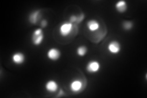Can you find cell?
<instances>
[{"mask_svg": "<svg viewBox=\"0 0 147 98\" xmlns=\"http://www.w3.org/2000/svg\"><path fill=\"white\" fill-rule=\"evenodd\" d=\"M41 18V11L35 10L33 12H31L28 16V20L30 23L33 25H36L38 23Z\"/></svg>", "mask_w": 147, "mask_h": 98, "instance_id": "cell-9", "label": "cell"}, {"mask_svg": "<svg viewBox=\"0 0 147 98\" xmlns=\"http://www.w3.org/2000/svg\"><path fill=\"white\" fill-rule=\"evenodd\" d=\"M45 89L49 93H56L59 90V85L55 80H49L45 83Z\"/></svg>", "mask_w": 147, "mask_h": 98, "instance_id": "cell-8", "label": "cell"}, {"mask_svg": "<svg viewBox=\"0 0 147 98\" xmlns=\"http://www.w3.org/2000/svg\"><path fill=\"white\" fill-rule=\"evenodd\" d=\"M108 52L112 55H117L121 50V45L118 41H111L107 46Z\"/></svg>", "mask_w": 147, "mask_h": 98, "instance_id": "cell-5", "label": "cell"}, {"mask_svg": "<svg viewBox=\"0 0 147 98\" xmlns=\"http://www.w3.org/2000/svg\"><path fill=\"white\" fill-rule=\"evenodd\" d=\"M87 29L90 32H96L99 30L100 27V23L96 19H90L86 22Z\"/></svg>", "mask_w": 147, "mask_h": 98, "instance_id": "cell-10", "label": "cell"}, {"mask_svg": "<svg viewBox=\"0 0 147 98\" xmlns=\"http://www.w3.org/2000/svg\"><path fill=\"white\" fill-rule=\"evenodd\" d=\"M115 7L116 11L119 13H125L127 10V8H128L127 3L125 1L121 0V1H117L115 3Z\"/></svg>", "mask_w": 147, "mask_h": 98, "instance_id": "cell-11", "label": "cell"}, {"mask_svg": "<svg viewBox=\"0 0 147 98\" xmlns=\"http://www.w3.org/2000/svg\"><path fill=\"white\" fill-rule=\"evenodd\" d=\"M85 14L84 13H81L80 14L77 16V21L76 24H80V23H82L84 20L85 19Z\"/></svg>", "mask_w": 147, "mask_h": 98, "instance_id": "cell-14", "label": "cell"}, {"mask_svg": "<svg viewBox=\"0 0 147 98\" xmlns=\"http://www.w3.org/2000/svg\"><path fill=\"white\" fill-rule=\"evenodd\" d=\"M12 63L15 65L20 66L24 64L26 60L25 55L21 52H17L13 53L11 57Z\"/></svg>", "mask_w": 147, "mask_h": 98, "instance_id": "cell-7", "label": "cell"}, {"mask_svg": "<svg viewBox=\"0 0 147 98\" xmlns=\"http://www.w3.org/2000/svg\"><path fill=\"white\" fill-rule=\"evenodd\" d=\"M101 68V64L98 60H90L86 64V70L90 74L98 73Z\"/></svg>", "mask_w": 147, "mask_h": 98, "instance_id": "cell-4", "label": "cell"}, {"mask_svg": "<svg viewBox=\"0 0 147 98\" xmlns=\"http://www.w3.org/2000/svg\"><path fill=\"white\" fill-rule=\"evenodd\" d=\"M61 55V51L56 47H52L49 49L47 52V58L50 61H52V62H56V61L59 59Z\"/></svg>", "mask_w": 147, "mask_h": 98, "instance_id": "cell-6", "label": "cell"}, {"mask_svg": "<svg viewBox=\"0 0 147 98\" xmlns=\"http://www.w3.org/2000/svg\"><path fill=\"white\" fill-rule=\"evenodd\" d=\"M48 25V22L46 19H43L40 22V26L41 28H45Z\"/></svg>", "mask_w": 147, "mask_h": 98, "instance_id": "cell-16", "label": "cell"}, {"mask_svg": "<svg viewBox=\"0 0 147 98\" xmlns=\"http://www.w3.org/2000/svg\"><path fill=\"white\" fill-rule=\"evenodd\" d=\"M77 21V16H76V15L71 16V17H69V22H70L71 23H73V24H74V23L76 24Z\"/></svg>", "mask_w": 147, "mask_h": 98, "instance_id": "cell-15", "label": "cell"}, {"mask_svg": "<svg viewBox=\"0 0 147 98\" xmlns=\"http://www.w3.org/2000/svg\"><path fill=\"white\" fill-rule=\"evenodd\" d=\"M64 95V92L63 91V90L60 89V90H59V92H58V96H58V97H60V96H63Z\"/></svg>", "mask_w": 147, "mask_h": 98, "instance_id": "cell-17", "label": "cell"}, {"mask_svg": "<svg viewBox=\"0 0 147 98\" xmlns=\"http://www.w3.org/2000/svg\"><path fill=\"white\" fill-rule=\"evenodd\" d=\"M84 88V82L80 79L75 78L70 82L69 89L71 91L75 94H79L81 93Z\"/></svg>", "mask_w": 147, "mask_h": 98, "instance_id": "cell-3", "label": "cell"}, {"mask_svg": "<svg viewBox=\"0 0 147 98\" xmlns=\"http://www.w3.org/2000/svg\"><path fill=\"white\" fill-rule=\"evenodd\" d=\"M45 34L42 28H39L34 30L32 33L31 36V42L34 46H39L44 40Z\"/></svg>", "mask_w": 147, "mask_h": 98, "instance_id": "cell-1", "label": "cell"}, {"mask_svg": "<svg viewBox=\"0 0 147 98\" xmlns=\"http://www.w3.org/2000/svg\"><path fill=\"white\" fill-rule=\"evenodd\" d=\"M74 24L70 22H64L59 26V32L63 38L69 36L73 31Z\"/></svg>", "mask_w": 147, "mask_h": 98, "instance_id": "cell-2", "label": "cell"}, {"mask_svg": "<svg viewBox=\"0 0 147 98\" xmlns=\"http://www.w3.org/2000/svg\"><path fill=\"white\" fill-rule=\"evenodd\" d=\"M122 27L124 30L130 31L134 27V23L130 20H125L122 23Z\"/></svg>", "mask_w": 147, "mask_h": 98, "instance_id": "cell-13", "label": "cell"}, {"mask_svg": "<svg viewBox=\"0 0 147 98\" xmlns=\"http://www.w3.org/2000/svg\"><path fill=\"white\" fill-rule=\"evenodd\" d=\"M88 48L85 45H80L76 49V54L80 57H84L88 53Z\"/></svg>", "mask_w": 147, "mask_h": 98, "instance_id": "cell-12", "label": "cell"}]
</instances>
